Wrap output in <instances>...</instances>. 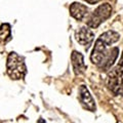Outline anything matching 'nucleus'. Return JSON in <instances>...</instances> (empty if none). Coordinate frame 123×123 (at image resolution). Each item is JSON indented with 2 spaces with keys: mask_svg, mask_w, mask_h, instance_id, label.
I'll return each instance as SVG.
<instances>
[{
  "mask_svg": "<svg viewBox=\"0 0 123 123\" xmlns=\"http://www.w3.org/2000/svg\"><path fill=\"white\" fill-rule=\"evenodd\" d=\"M88 13V8L79 2L72 3L70 6V14L77 21H82Z\"/></svg>",
  "mask_w": 123,
  "mask_h": 123,
  "instance_id": "obj_8",
  "label": "nucleus"
},
{
  "mask_svg": "<svg viewBox=\"0 0 123 123\" xmlns=\"http://www.w3.org/2000/svg\"><path fill=\"white\" fill-rule=\"evenodd\" d=\"M11 39V29L9 24H2L0 26V40L5 42Z\"/></svg>",
  "mask_w": 123,
  "mask_h": 123,
  "instance_id": "obj_9",
  "label": "nucleus"
},
{
  "mask_svg": "<svg viewBox=\"0 0 123 123\" xmlns=\"http://www.w3.org/2000/svg\"><path fill=\"white\" fill-rule=\"evenodd\" d=\"M111 13H112V6L109 3L101 4L89 15V18L86 21V25L92 29L98 28L103 22H105L107 18H110Z\"/></svg>",
  "mask_w": 123,
  "mask_h": 123,
  "instance_id": "obj_4",
  "label": "nucleus"
},
{
  "mask_svg": "<svg viewBox=\"0 0 123 123\" xmlns=\"http://www.w3.org/2000/svg\"><path fill=\"white\" fill-rule=\"evenodd\" d=\"M87 3H89V4H95V3H98L99 0H85Z\"/></svg>",
  "mask_w": 123,
  "mask_h": 123,
  "instance_id": "obj_10",
  "label": "nucleus"
},
{
  "mask_svg": "<svg viewBox=\"0 0 123 123\" xmlns=\"http://www.w3.org/2000/svg\"><path fill=\"white\" fill-rule=\"evenodd\" d=\"M120 35L115 31H107L103 33L95 41L94 47L92 49L90 60L95 66L102 71H108L113 66L115 61L117 60L119 55V48L113 47L107 49L108 46H111L117 42Z\"/></svg>",
  "mask_w": 123,
  "mask_h": 123,
  "instance_id": "obj_1",
  "label": "nucleus"
},
{
  "mask_svg": "<svg viewBox=\"0 0 123 123\" xmlns=\"http://www.w3.org/2000/svg\"><path fill=\"white\" fill-rule=\"evenodd\" d=\"M107 86L116 95L123 93V53L118 65L108 74Z\"/></svg>",
  "mask_w": 123,
  "mask_h": 123,
  "instance_id": "obj_3",
  "label": "nucleus"
},
{
  "mask_svg": "<svg viewBox=\"0 0 123 123\" xmlns=\"http://www.w3.org/2000/svg\"><path fill=\"white\" fill-rule=\"evenodd\" d=\"M75 37L79 44L86 46V48H88L94 39V33L87 27H82L78 29V31H76Z\"/></svg>",
  "mask_w": 123,
  "mask_h": 123,
  "instance_id": "obj_5",
  "label": "nucleus"
},
{
  "mask_svg": "<svg viewBox=\"0 0 123 123\" xmlns=\"http://www.w3.org/2000/svg\"><path fill=\"white\" fill-rule=\"evenodd\" d=\"M78 97H79V101L82 104V106L85 108V109L93 112L95 111V103L94 99L92 98L90 92L88 91L87 87L85 85H81L79 87L78 90Z\"/></svg>",
  "mask_w": 123,
  "mask_h": 123,
  "instance_id": "obj_6",
  "label": "nucleus"
},
{
  "mask_svg": "<svg viewBox=\"0 0 123 123\" xmlns=\"http://www.w3.org/2000/svg\"><path fill=\"white\" fill-rule=\"evenodd\" d=\"M71 61H72L73 69H74V72L76 75H81L85 72L86 66H85V64H84L82 53L74 50L71 55Z\"/></svg>",
  "mask_w": 123,
  "mask_h": 123,
  "instance_id": "obj_7",
  "label": "nucleus"
},
{
  "mask_svg": "<svg viewBox=\"0 0 123 123\" xmlns=\"http://www.w3.org/2000/svg\"><path fill=\"white\" fill-rule=\"evenodd\" d=\"M6 71L7 74L13 80L23 79L27 74V67L24 61V57L18 55L17 52H10L7 56L6 62Z\"/></svg>",
  "mask_w": 123,
  "mask_h": 123,
  "instance_id": "obj_2",
  "label": "nucleus"
}]
</instances>
